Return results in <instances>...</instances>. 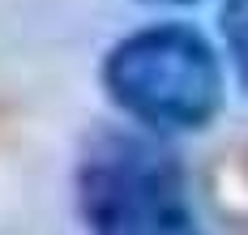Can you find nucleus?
Instances as JSON below:
<instances>
[{
  "mask_svg": "<svg viewBox=\"0 0 248 235\" xmlns=\"http://www.w3.org/2000/svg\"><path fill=\"white\" fill-rule=\"evenodd\" d=\"M146 9H188V4H201V0H137Z\"/></svg>",
  "mask_w": 248,
  "mask_h": 235,
  "instance_id": "4",
  "label": "nucleus"
},
{
  "mask_svg": "<svg viewBox=\"0 0 248 235\" xmlns=\"http://www.w3.org/2000/svg\"><path fill=\"white\" fill-rule=\"evenodd\" d=\"M73 201L86 235H201L184 158L133 124H107L81 141Z\"/></svg>",
  "mask_w": 248,
  "mask_h": 235,
  "instance_id": "2",
  "label": "nucleus"
},
{
  "mask_svg": "<svg viewBox=\"0 0 248 235\" xmlns=\"http://www.w3.org/2000/svg\"><path fill=\"white\" fill-rule=\"evenodd\" d=\"M107 103L154 137L205 132L227 103L223 52L188 22H150L120 34L99 64Z\"/></svg>",
  "mask_w": 248,
  "mask_h": 235,
  "instance_id": "1",
  "label": "nucleus"
},
{
  "mask_svg": "<svg viewBox=\"0 0 248 235\" xmlns=\"http://www.w3.org/2000/svg\"><path fill=\"white\" fill-rule=\"evenodd\" d=\"M218 30H223L227 56L235 64V77L248 94V0H223L218 9Z\"/></svg>",
  "mask_w": 248,
  "mask_h": 235,
  "instance_id": "3",
  "label": "nucleus"
}]
</instances>
